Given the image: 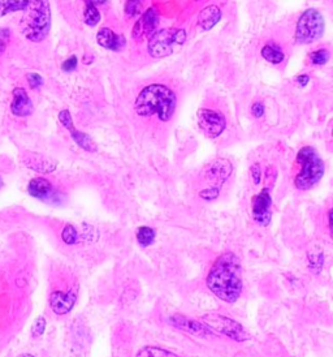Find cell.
<instances>
[{
    "mask_svg": "<svg viewBox=\"0 0 333 357\" xmlns=\"http://www.w3.org/2000/svg\"><path fill=\"white\" fill-rule=\"evenodd\" d=\"M86 4H94V6H99V4H105L107 0H85Z\"/></svg>",
    "mask_w": 333,
    "mask_h": 357,
    "instance_id": "35",
    "label": "cell"
},
{
    "mask_svg": "<svg viewBox=\"0 0 333 357\" xmlns=\"http://www.w3.org/2000/svg\"><path fill=\"white\" fill-rule=\"evenodd\" d=\"M3 185H4V182H3V179L0 177V189L3 188Z\"/></svg>",
    "mask_w": 333,
    "mask_h": 357,
    "instance_id": "38",
    "label": "cell"
},
{
    "mask_svg": "<svg viewBox=\"0 0 333 357\" xmlns=\"http://www.w3.org/2000/svg\"><path fill=\"white\" fill-rule=\"evenodd\" d=\"M77 301V293L73 291L61 292L55 291L50 296V306L52 312L57 315L68 314L73 309L74 304Z\"/></svg>",
    "mask_w": 333,
    "mask_h": 357,
    "instance_id": "13",
    "label": "cell"
},
{
    "mask_svg": "<svg viewBox=\"0 0 333 357\" xmlns=\"http://www.w3.org/2000/svg\"><path fill=\"white\" fill-rule=\"evenodd\" d=\"M198 127L209 138H216L224 132L226 127V120L220 111L201 108L197 113Z\"/></svg>",
    "mask_w": 333,
    "mask_h": 357,
    "instance_id": "8",
    "label": "cell"
},
{
    "mask_svg": "<svg viewBox=\"0 0 333 357\" xmlns=\"http://www.w3.org/2000/svg\"><path fill=\"white\" fill-rule=\"evenodd\" d=\"M206 284L216 298L233 304L242 293V266L240 258L232 252L223 253L210 269Z\"/></svg>",
    "mask_w": 333,
    "mask_h": 357,
    "instance_id": "1",
    "label": "cell"
},
{
    "mask_svg": "<svg viewBox=\"0 0 333 357\" xmlns=\"http://www.w3.org/2000/svg\"><path fill=\"white\" fill-rule=\"evenodd\" d=\"M203 321L211 330L224 334L225 336L236 340V342H245L247 340V334L243 327L236 321L221 314H207L203 317Z\"/></svg>",
    "mask_w": 333,
    "mask_h": 357,
    "instance_id": "7",
    "label": "cell"
},
{
    "mask_svg": "<svg viewBox=\"0 0 333 357\" xmlns=\"http://www.w3.org/2000/svg\"><path fill=\"white\" fill-rule=\"evenodd\" d=\"M128 2H136V3H141V0H128Z\"/></svg>",
    "mask_w": 333,
    "mask_h": 357,
    "instance_id": "39",
    "label": "cell"
},
{
    "mask_svg": "<svg viewBox=\"0 0 333 357\" xmlns=\"http://www.w3.org/2000/svg\"><path fill=\"white\" fill-rule=\"evenodd\" d=\"M61 239L67 245L77 244V241H78V232H77L76 227L72 226V224H67L61 232Z\"/></svg>",
    "mask_w": 333,
    "mask_h": 357,
    "instance_id": "25",
    "label": "cell"
},
{
    "mask_svg": "<svg viewBox=\"0 0 333 357\" xmlns=\"http://www.w3.org/2000/svg\"><path fill=\"white\" fill-rule=\"evenodd\" d=\"M46 325H47V322H46L45 318L38 317L33 323V327H31V335L34 338L42 336L46 331Z\"/></svg>",
    "mask_w": 333,
    "mask_h": 357,
    "instance_id": "27",
    "label": "cell"
},
{
    "mask_svg": "<svg viewBox=\"0 0 333 357\" xmlns=\"http://www.w3.org/2000/svg\"><path fill=\"white\" fill-rule=\"evenodd\" d=\"M176 106L177 96L172 89L160 84H153L142 89L134 102V110L139 116L158 115L161 122H168L175 113Z\"/></svg>",
    "mask_w": 333,
    "mask_h": 357,
    "instance_id": "2",
    "label": "cell"
},
{
    "mask_svg": "<svg viewBox=\"0 0 333 357\" xmlns=\"http://www.w3.org/2000/svg\"><path fill=\"white\" fill-rule=\"evenodd\" d=\"M25 0H0V16L11 12H23L25 8Z\"/></svg>",
    "mask_w": 333,
    "mask_h": 357,
    "instance_id": "22",
    "label": "cell"
},
{
    "mask_svg": "<svg viewBox=\"0 0 333 357\" xmlns=\"http://www.w3.org/2000/svg\"><path fill=\"white\" fill-rule=\"evenodd\" d=\"M68 131L71 132L72 138L74 140V142H76V144L78 145L81 149H84V150H86V151H90V153H95V151L98 150V148H96V145H95V142H94V140L91 138V137L89 136L88 133H84V132L77 131L74 125H71V127L68 128Z\"/></svg>",
    "mask_w": 333,
    "mask_h": 357,
    "instance_id": "19",
    "label": "cell"
},
{
    "mask_svg": "<svg viewBox=\"0 0 333 357\" xmlns=\"http://www.w3.org/2000/svg\"><path fill=\"white\" fill-rule=\"evenodd\" d=\"M219 193H220V189L219 188H210V189H204L199 193L201 199L206 200V201H212V200H216L219 197Z\"/></svg>",
    "mask_w": 333,
    "mask_h": 357,
    "instance_id": "30",
    "label": "cell"
},
{
    "mask_svg": "<svg viewBox=\"0 0 333 357\" xmlns=\"http://www.w3.org/2000/svg\"><path fill=\"white\" fill-rule=\"evenodd\" d=\"M328 224H329V228H332V210L328 211Z\"/></svg>",
    "mask_w": 333,
    "mask_h": 357,
    "instance_id": "36",
    "label": "cell"
},
{
    "mask_svg": "<svg viewBox=\"0 0 333 357\" xmlns=\"http://www.w3.org/2000/svg\"><path fill=\"white\" fill-rule=\"evenodd\" d=\"M252 112L255 117L263 116L264 113V105L262 102H255L252 107Z\"/></svg>",
    "mask_w": 333,
    "mask_h": 357,
    "instance_id": "33",
    "label": "cell"
},
{
    "mask_svg": "<svg viewBox=\"0 0 333 357\" xmlns=\"http://www.w3.org/2000/svg\"><path fill=\"white\" fill-rule=\"evenodd\" d=\"M100 21V13L98 8L94 4H86L85 11H84V23L89 26L98 25Z\"/></svg>",
    "mask_w": 333,
    "mask_h": 357,
    "instance_id": "24",
    "label": "cell"
},
{
    "mask_svg": "<svg viewBox=\"0 0 333 357\" xmlns=\"http://www.w3.org/2000/svg\"><path fill=\"white\" fill-rule=\"evenodd\" d=\"M137 357H178L177 354L173 352L168 351V349L160 348V347L147 346L139 349L137 352Z\"/></svg>",
    "mask_w": 333,
    "mask_h": 357,
    "instance_id": "20",
    "label": "cell"
},
{
    "mask_svg": "<svg viewBox=\"0 0 333 357\" xmlns=\"http://www.w3.org/2000/svg\"><path fill=\"white\" fill-rule=\"evenodd\" d=\"M11 42V30L8 28H0V56L6 52Z\"/></svg>",
    "mask_w": 333,
    "mask_h": 357,
    "instance_id": "28",
    "label": "cell"
},
{
    "mask_svg": "<svg viewBox=\"0 0 333 357\" xmlns=\"http://www.w3.org/2000/svg\"><path fill=\"white\" fill-rule=\"evenodd\" d=\"M155 237L156 233L151 227H141L137 232V240L142 247H149L153 244Z\"/></svg>",
    "mask_w": 333,
    "mask_h": 357,
    "instance_id": "23",
    "label": "cell"
},
{
    "mask_svg": "<svg viewBox=\"0 0 333 357\" xmlns=\"http://www.w3.org/2000/svg\"><path fill=\"white\" fill-rule=\"evenodd\" d=\"M186 41V31L184 29L170 28L155 31L149 39V54L154 59H163L170 56Z\"/></svg>",
    "mask_w": 333,
    "mask_h": 357,
    "instance_id": "5",
    "label": "cell"
},
{
    "mask_svg": "<svg viewBox=\"0 0 333 357\" xmlns=\"http://www.w3.org/2000/svg\"><path fill=\"white\" fill-rule=\"evenodd\" d=\"M324 17L318 9L308 8L301 14L296 28V42L310 45L320 39L324 34Z\"/></svg>",
    "mask_w": 333,
    "mask_h": 357,
    "instance_id": "6",
    "label": "cell"
},
{
    "mask_svg": "<svg viewBox=\"0 0 333 357\" xmlns=\"http://www.w3.org/2000/svg\"><path fill=\"white\" fill-rule=\"evenodd\" d=\"M262 56L272 64H280L284 60V52L277 46L265 45L262 48Z\"/></svg>",
    "mask_w": 333,
    "mask_h": 357,
    "instance_id": "21",
    "label": "cell"
},
{
    "mask_svg": "<svg viewBox=\"0 0 333 357\" xmlns=\"http://www.w3.org/2000/svg\"><path fill=\"white\" fill-rule=\"evenodd\" d=\"M221 20V11L218 6H207L198 14V25L203 30H211Z\"/></svg>",
    "mask_w": 333,
    "mask_h": 357,
    "instance_id": "18",
    "label": "cell"
},
{
    "mask_svg": "<svg viewBox=\"0 0 333 357\" xmlns=\"http://www.w3.org/2000/svg\"><path fill=\"white\" fill-rule=\"evenodd\" d=\"M77 64H78V60L76 56H71L65 60L61 64V68L64 72H72L77 68Z\"/></svg>",
    "mask_w": 333,
    "mask_h": 357,
    "instance_id": "31",
    "label": "cell"
},
{
    "mask_svg": "<svg viewBox=\"0 0 333 357\" xmlns=\"http://www.w3.org/2000/svg\"><path fill=\"white\" fill-rule=\"evenodd\" d=\"M310 81V77L307 74H302V76L297 77V83H298L299 86H306Z\"/></svg>",
    "mask_w": 333,
    "mask_h": 357,
    "instance_id": "34",
    "label": "cell"
},
{
    "mask_svg": "<svg viewBox=\"0 0 333 357\" xmlns=\"http://www.w3.org/2000/svg\"><path fill=\"white\" fill-rule=\"evenodd\" d=\"M329 51L325 50V48H320L318 51H314L313 54H310L308 60L313 66H323L329 60Z\"/></svg>",
    "mask_w": 333,
    "mask_h": 357,
    "instance_id": "26",
    "label": "cell"
},
{
    "mask_svg": "<svg viewBox=\"0 0 333 357\" xmlns=\"http://www.w3.org/2000/svg\"><path fill=\"white\" fill-rule=\"evenodd\" d=\"M28 192L31 197L40 201H52L56 197V190L45 177L31 179L28 185Z\"/></svg>",
    "mask_w": 333,
    "mask_h": 357,
    "instance_id": "15",
    "label": "cell"
},
{
    "mask_svg": "<svg viewBox=\"0 0 333 357\" xmlns=\"http://www.w3.org/2000/svg\"><path fill=\"white\" fill-rule=\"evenodd\" d=\"M21 31L30 42H42L51 29V8L48 0H25Z\"/></svg>",
    "mask_w": 333,
    "mask_h": 357,
    "instance_id": "3",
    "label": "cell"
},
{
    "mask_svg": "<svg viewBox=\"0 0 333 357\" xmlns=\"http://www.w3.org/2000/svg\"><path fill=\"white\" fill-rule=\"evenodd\" d=\"M297 163L301 170L294 179V185L299 190H308L315 187L324 175V162L318 151L311 146H303L297 154Z\"/></svg>",
    "mask_w": 333,
    "mask_h": 357,
    "instance_id": "4",
    "label": "cell"
},
{
    "mask_svg": "<svg viewBox=\"0 0 333 357\" xmlns=\"http://www.w3.org/2000/svg\"><path fill=\"white\" fill-rule=\"evenodd\" d=\"M250 172H252V177L254 180V184L258 185L262 180V168H260L259 163H254V165L250 167Z\"/></svg>",
    "mask_w": 333,
    "mask_h": 357,
    "instance_id": "32",
    "label": "cell"
},
{
    "mask_svg": "<svg viewBox=\"0 0 333 357\" xmlns=\"http://www.w3.org/2000/svg\"><path fill=\"white\" fill-rule=\"evenodd\" d=\"M26 80H28V84L29 86H30V89H33V90H38V89L43 85L42 76L38 73H34V72L26 74Z\"/></svg>",
    "mask_w": 333,
    "mask_h": 357,
    "instance_id": "29",
    "label": "cell"
},
{
    "mask_svg": "<svg viewBox=\"0 0 333 357\" xmlns=\"http://www.w3.org/2000/svg\"><path fill=\"white\" fill-rule=\"evenodd\" d=\"M96 41H98L99 46L107 48L110 51H120L125 45V41L119 34H116L115 31L111 30L110 28L99 29L98 34H96Z\"/></svg>",
    "mask_w": 333,
    "mask_h": 357,
    "instance_id": "17",
    "label": "cell"
},
{
    "mask_svg": "<svg viewBox=\"0 0 333 357\" xmlns=\"http://www.w3.org/2000/svg\"><path fill=\"white\" fill-rule=\"evenodd\" d=\"M232 173V165L231 162L226 159H216L212 163H210L203 170V177L215 183L214 187L220 189L221 184H224L226 179Z\"/></svg>",
    "mask_w": 333,
    "mask_h": 357,
    "instance_id": "12",
    "label": "cell"
},
{
    "mask_svg": "<svg viewBox=\"0 0 333 357\" xmlns=\"http://www.w3.org/2000/svg\"><path fill=\"white\" fill-rule=\"evenodd\" d=\"M18 357H35V356H33V354H30V353H23V354H20Z\"/></svg>",
    "mask_w": 333,
    "mask_h": 357,
    "instance_id": "37",
    "label": "cell"
},
{
    "mask_svg": "<svg viewBox=\"0 0 333 357\" xmlns=\"http://www.w3.org/2000/svg\"><path fill=\"white\" fill-rule=\"evenodd\" d=\"M159 24V12L154 7H150L133 26L132 37L134 39H141L143 37H151L156 31Z\"/></svg>",
    "mask_w": 333,
    "mask_h": 357,
    "instance_id": "11",
    "label": "cell"
},
{
    "mask_svg": "<svg viewBox=\"0 0 333 357\" xmlns=\"http://www.w3.org/2000/svg\"><path fill=\"white\" fill-rule=\"evenodd\" d=\"M168 321H170V323H172L173 326L184 330V331H189L192 332V334L199 335V336H207V335L214 334L210 327L204 326V325H202V323L198 322V321L190 320V318H186L181 314L172 315Z\"/></svg>",
    "mask_w": 333,
    "mask_h": 357,
    "instance_id": "16",
    "label": "cell"
},
{
    "mask_svg": "<svg viewBox=\"0 0 333 357\" xmlns=\"http://www.w3.org/2000/svg\"><path fill=\"white\" fill-rule=\"evenodd\" d=\"M272 197L267 188L260 190L253 199V218L259 226H268L272 219Z\"/></svg>",
    "mask_w": 333,
    "mask_h": 357,
    "instance_id": "10",
    "label": "cell"
},
{
    "mask_svg": "<svg viewBox=\"0 0 333 357\" xmlns=\"http://www.w3.org/2000/svg\"><path fill=\"white\" fill-rule=\"evenodd\" d=\"M13 100L11 103V111L14 116L18 117H26L30 116L33 111H34V106L31 102L30 96L26 93L25 89L16 88L12 91Z\"/></svg>",
    "mask_w": 333,
    "mask_h": 357,
    "instance_id": "14",
    "label": "cell"
},
{
    "mask_svg": "<svg viewBox=\"0 0 333 357\" xmlns=\"http://www.w3.org/2000/svg\"><path fill=\"white\" fill-rule=\"evenodd\" d=\"M20 158L26 168L34 171V172L42 173V175L54 172L57 167V162L55 159L45 155V154L35 153V151H24Z\"/></svg>",
    "mask_w": 333,
    "mask_h": 357,
    "instance_id": "9",
    "label": "cell"
}]
</instances>
